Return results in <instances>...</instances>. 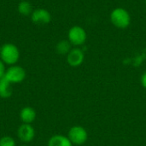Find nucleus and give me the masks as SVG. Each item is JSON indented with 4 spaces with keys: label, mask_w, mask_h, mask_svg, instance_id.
Instances as JSON below:
<instances>
[{
    "label": "nucleus",
    "mask_w": 146,
    "mask_h": 146,
    "mask_svg": "<svg viewBox=\"0 0 146 146\" xmlns=\"http://www.w3.org/2000/svg\"><path fill=\"white\" fill-rule=\"evenodd\" d=\"M17 136L19 139L24 143H30L35 136V130L31 124L23 123L17 130Z\"/></svg>",
    "instance_id": "nucleus-7"
},
{
    "label": "nucleus",
    "mask_w": 146,
    "mask_h": 146,
    "mask_svg": "<svg viewBox=\"0 0 146 146\" xmlns=\"http://www.w3.org/2000/svg\"><path fill=\"white\" fill-rule=\"evenodd\" d=\"M17 10L21 15H31L33 13V6L28 1H21L17 6Z\"/></svg>",
    "instance_id": "nucleus-13"
},
{
    "label": "nucleus",
    "mask_w": 146,
    "mask_h": 146,
    "mask_svg": "<svg viewBox=\"0 0 146 146\" xmlns=\"http://www.w3.org/2000/svg\"><path fill=\"white\" fill-rule=\"evenodd\" d=\"M56 52L60 55H68L72 50V44L68 40H61L56 46Z\"/></svg>",
    "instance_id": "nucleus-12"
},
{
    "label": "nucleus",
    "mask_w": 146,
    "mask_h": 146,
    "mask_svg": "<svg viewBox=\"0 0 146 146\" xmlns=\"http://www.w3.org/2000/svg\"><path fill=\"white\" fill-rule=\"evenodd\" d=\"M87 34L86 30L80 26L72 27L68 33V40L72 45L80 46L84 44L86 41Z\"/></svg>",
    "instance_id": "nucleus-3"
},
{
    "label": "nucleus",
    "mask_w": 146,
    "mask_h": 146,
    "mask_svg": "<svg viewBox=\"0 0 146 146\" xmlns=\"http://www.w3.org/2000/svg\"><path fill=\"white\" fill-rule=\"evenodd\" d=\"M31 19L36 24H48L51 21V15L45 9H37L31 14Z\"/></svg>",
    "instance_id": "nucleus-8"
},
{
    "label": "nucleus",
    "mask_w": 146,
    "mask_h": 146,
    "mask_svg": "<svg viewBox=\"0 0 146 146\" xmlns=\"http://www.w3.org/2000/svg\"><path fill=\"white\" fill-rule=\"evenodd\" d=\"M111 23L119 29H126L131 24V15L124 8H115L110 13Z\"/></svg>",
    "instance_id": "nucleus-2"
},
{
    "label": "nucleus",
    "mask_w": 146,
    "mask_h": 146,
    "mask_svg": "<svg viewBox=\"0 0 146 146\" xmlns=\"http://www.w3.org/2000/svg\"><path fill=\"white\" fill-rule=\"evenodd\" d=\"M48 146H73V144L68 137L64 135L56 134L52 136L49 139Z\"/></svg>",
    "instance_id": "nucleus-10"
},
{
    "label": "nucleus",
    "mask_w": 146,
    "mask_h": 146,
    "mask_svg": "<svg viewBox=\"0 0 146 146\" xmlns=\"http://www.w3.org/2000/svg\"><path fill=\"white\" fill-rule=\"evenodd\" d=\"M68 138L73 145H82L88 139L87 131L81 126H74L72 127L68 133Z\"/></svg>",
    "instance_id": "nucleus-4"
},
{
    "label": "nucleus",
    "mask_w": 146,
    "mask_h": 146,
    "mask_svg": "<svg viewBox=\"0 0 146 146\" xmlns=\"http://www.w3.org/2000/svg\"><path fill=\"white\" fill-rule=\"evenodd\" d=\"M0 146H16V144L12 137L3 136L0 139Z\"/></svg>",
    "instance_id": "nucleus-14"
},
{
    "label": "nucleus",
    "mask_w": 146,
    "mask_h": 146,
    "mask_svg": "<svg viewBox=\"0 0 146 146\" xmlns=\"http://www.w3.org/2000/svg\"><path fill=\"white\" fill-rule=\"evenodd\" d=\"M13 90L11 87V83L9 82L4 76L0 79V98H9L12 96Z\"/></svg>",
    "instance_id": "nucleus-11"
},
{
    "label": "nucleus",
    "mask_w": 146,
    "mask_h": 146,
    "mask_svg": "<svg viewBox=\"0 0 146 146\" xmlns=\"http://www.w3.org/2000/svg\"><path fill=\"white\" fill-rule=\"evenodd\" d=\"M85 60V53L80 48H72L67 55V62L69 66L76 68L80 66Z\"/></svg>",
    "instance_id": "nucleus-6"
},
{
    "label": "nucleus",
    "mask_w": 146,
    "mask_h": 146,
    "mask_svg": "<svg viewBox=\"0 0 146 146\" xmlns=\"http://www.w3.org/2000/svg\"><path fill=\"white\" fill-rule=\"evenodd\" d=\"M26 70L18 65H12L5 71L4 78L10 83H21L26 79Z\"/></svg>",
    "instance_id": "nucleus-5"
},
{
    "label": "nucleus",
    "mask_w": 146,
    "mask_h": 146,
    "mask_svg": "<svg viewBox=\"0 0 146 146\" xmlns=\"http://www.w3.org/2000/svg\"><path fill=\"white\" fill-rule=\"evenodd\" d=\"M145 3H146V0H145Z\"/></svg>",
    "instance_id": "nucleus-18"
},
{
    "label": "nucleus",
    "mask_w": 146,
    "mask_h": 146,
    "mask_svg": "<svg viewBox=\"0 0 146 146\" xmlns=\"http://www.w3.org/2000/svg\"><path fill=\"white\" fill-rule=\"evenodd\" d=\"M0 59L6 65H15L20 59V50L18 47L11 43L4 44L0 47Z\"/></svg>",
    "instance_id": "nucleus-1"
},
{
    "label": "nucleus",
    "mask_w": 146,
    "mask_h": 146,
    "mask_svg": "<svg viewBox=\"0 0 146 146\" xmlns=\"http://www.w3.org/2000/svg\"><path fill=\"white\" fill-rule=\"evenodd\" d=\"M5 71H6V68H5V64L3 62V61L0 59V79L3 78L5 74Z\"/></svg>",
    "instance_id": "nucleus-15"
},
{
    "label": "nucleus",
    "mask_w": 146,
    "mask_h": 146,
    "mask_svg": "<svg viewBox=\"0 0 146 146\" xmlns=\"http://www.w3.org/2000/svg\"><path fill=\"white\" fill-rule=\"evenodd\" d=\"M20 146H28V145H20Z\"/></svg>",
    "instance_id": "nucleus-17"
},
{
    "label": "nucleus",
    "mask_w": 146,
    "mask_h": 146,
    "mask_svg": "<svg viewBox=\"0 0 146 146\" xmlns=\"http://www.w3.org/2000/svg\"><path fill=\"white\" fill-rule=\"evenodd\" d=\"M20 118L23 123L31 124L36 119V111L32 107H24L20 112Z\"/></svg>",
    "instance_id": "nucleus-9"
},
{
    "label": "nucleus",
    "mask_w": 146,
    "mask_h": 146,
    "mask_svg": "<svg viewBox=\"0 0 146 146\" xmlns=\"http://www.w3.org/2000/svg\"><path fill=\"white\" fill-rule=\"evenodd\" d=\"M140 82H141L142 86L146 89V72H145V73L142 74V76H141V78H140Z\"/></svg>",
    "instance_id": "nucleus-16"
}]
</instances>
